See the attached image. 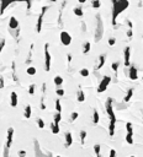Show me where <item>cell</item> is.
I'll return each instance as SVG.
<instances>
[{"instance_id":"cell-17","label":"cell","mask_w":143,"mask_h":157,"mask_svg":"<svg viewBox=\"0 0 143 157\" xmlns=\"http://www.w3.org/2000/svg\"><path fill=\"white\" fill-rule=\"evenodd\" d=\"M31 115H32V108H31L30 104H27L25 107V111H24V117L26 118V119H30Z\"/></svg>"},{"instance_id":"cell-29","label":"cell","mask_w":143,"mask_h":157,"mask_svg":"<svg viewBox=\"0 0 143 157\" xmlns=\"http://www.w3.org/2000/svg\"><path fill=\"white\" fill-rule=\"evenodd\" d=\"M78 117H79V113H78V112L70 113V122H75V120L78 119Z\"/></svg>"},{"instance_id":"cell-6","label":"cell","mask_w":143,"mask_h":157,"mask_svg":"<svg viewBox=\"0 0 143 157\" xmlns=\"http://www.w3.org/2000/svg\"><path fill=\"white\" fill-rule=\"evenodd\" d=\"M47 10H48V6H43V8L41 9V12H40L38 18H37V22H36V32H37V33H41V31H42L43 18H45V14H46Z\"/></svg>"},{"instance_id":"cell-14","label":"cell","mask_w":143,"mask_h":157,"mask_svg":"<svg viewBox=\"0 0 143 157\" xmlns=\"http://www.w3.org/2000/svg\"><path fill=\"white\" fill-rule=\"evenodd\" d=\"M133 93H135V88H128L126 95L123 97V103H128L131 101V98L133 97Z\"/></svg>"},{"instance_id":"cell-39","label":"cell","mask_w":143,"mask_h":157,"mask_svg":"<svg viewBox=\"0 0 143 157\" xmlns=\"http://www.w3.org/2000/svg\"><path fill=\"white\" fill-rule=\"evenodd\" d=\"M5 84H4V76H0V88H4Z\"/></svg>"},{"instance_id":"cell-41","label":"cell","mask_w":143,"mask_h":157,"mask_svg":"<svg viewBox=\"0 0 143 157\" xmlns=\"http://www.w3.org/2000/svg\"><path fill=\"white\" fill-rule=\"evenodd\" d=\"M132 36H133V30L128 28V31H127V37H128V38H132Z\"/></svg>"},{"instance_id":"cell-34","label":"cell","mask_w":143,"mask_h":157,"mask_svg":"<svg viewBox=\"0 0 143 157\" xmlns=\"http://www.w3.org/2000/svg\"><path fill=\"white\" fill-rule=\"evenodd\" d=\"M35 90H36V85H35V84L30 85V87H28V95H30V96H33V95H35Z\"/></svg>"},{"instance_id":"cell-36","label":"cell","mask_w":143,"mask_h":157,"mask_svg":"<svg viewBox=\"0 0 143 157\" xmlns=\"http://www.w3.org/2000/svg\"><path fill=\"white\" fill-rule=\"evenodd\" d=\"M64 93H65V91H64V90H62V88H58V90H56V95H57L58 97H62V96H64Z\"/></svg>"},{"instance_id":"cell-30","label":"cell","mask_w":143,"mask_h":157,"mask_svg":"<svg viewBox=\"0 0 143 157\" xmlns=\"http://www.w3.org/2000/svg\"><path fill=\"white\" fill-rule=\"evenodd\" d=\"M118 66H120V63H118V62H115V63H112V64H111V69L115 71V75H117Z\"/></svg>"},{"instance_id":"cell-22","label":"cell","mask_w":143,"mask_h":157,"mask_svg":"<svg viewBox=\"0 0 143 157\" xmlns=\"http://www.w3.org/2000/svg\"><path fill=\"white\" fill-rule=\"evenodd\" d=\"M73 12H74V15H75V16H78V17H81V16L84 15V11H83V8H81V6L74 8Z\"/></svg>"},{"instance_id":"cell-33","label":"cell","mask_w":143,"mask_h":157,"mask_svg":"<svg viewBox=\"0 0 143 157\" xmlns=\"http://www.w3.org/2000/svg\"><path fill=\"white\" fill-rule=\"evenodd\" d=\"M56 111H57L58 113L62 112V104H61V100H59V98L56 101Z\"/></svg>"},{"instance_id":"cell-8","label":"cell","mask_w":143,"mask_h":157,"mask_svg":"<svg viewBox=\"0 0 143 157\" xmlns=\"http://www.w3.org/2000/svg\"><path fill=\"white\" fill-rule=\"evenodd\" d=\"M126 130H127V134L125 136V140H126V143L128 145H132L133 144V128L130 122L126 123Z\"/></svg>"},{"instance_id":"cell-25","label":"cell","mask_w":143,"mask_h":157,"mask_svg":"<svg viewBox=\"0 0 143 157\" xmlns=\"http://www.w3.org/2000/svg\"><path fill=\"white\" fill-rule=\"evenodd\" d=\"M26 72H27L30 76H33V75H36L37 70H36V68H35V66H28V68L26 69Z\"/></svg>"},{"instance_id":"cell-2","label":"cell","mask_w":143,"mask_h":157,"mask_svg":"<svg viewBox=\"0 0 143 157\" xmlns=\"http://www.w3.org/2000/svg\"><path fill=\"white\" fill-rule=\"evenodd\" d=\"M112 98L109 97L105 102V109H106V113L110 118V124H109V135L112 137L115 135V127H116V115H115V111H114V107H112Z\"/></svg>"},{"instance_id":"cell-24","label":"cell","mask_w":143,"mask_h":157,"mask_svg":"<svg viewBox=\"0 0 143 157\" xmlns=\"http://www.w3.org/2000/svg\"><path fill=\"white\" fill-rule=\"evenodd\" d=\"M94 152H95V156H96V157H102V156H101V146H100L99 144L94 145Z\"/></svg>"},{"instance_id":"cell-23","label":"cell","mask_w":143,"mask_h":157,"mask_svg":"<svg viewBox=\"0 0 143 157\" xmlns=\"http://www.w3.org/2000/svg\"><path fill=\"white\" fill-rule=\"evenodd\" d=\"M53 82H55L56 86H61V85L63 84V77L59 76V75H57L55 78H53Z\"/></svg>"},{"instance_id":"cell-15","label":"cell","mask_w":143,"mask_h":157,"mask_svg":"<svg viewBox=\"0 0 143 157\" xmlns=\"http://www.w3.org/2000/svg\"><path fill=\"white\" fill-rule=\"evenodd\" d=\"M72 144H73V136H72L70 131H67L65 133V143H64V146L65 147H70Z\"/></svg>"},{"instance_id":"cell-3","label":"cell","mask_w":143,"mask_h":157,"mask_svg":"<svg viewBox=\"0 0 143 157\" xmlns=\"http://www.w3.org/2000/svg\"><path fill=\"white\" fill-rule=\"evenodd\" d=\"M95 18H96V25H95V31H94V41L98 43L102 39L105 28H104V22H102V18H101L100 14H98L95 16Z\"/></svg>"},{"instance_id":"cell-31","label":"cell","mask_w":143,"mask_h":157,"mask_svg":"<svg viewBox=\"0 0 143 157\" xmlns=\"http://www.w3.org/2000/svg\"><path fill=\"white\" fill-rule=\"evenodd\" d=\"M91 6H93L94 9H99V8L101 6L100 0H93V2H91Z\"/></svg>"},{"instance_id":"cell-49","label":"cell","mask_w":143,"mask_h":157,"mask_svg":"<svg viewBox=\"0 0 143 157\" xmlns=\"http://www.w3.org/2000/svg\"><path fill=\"white\" fill-rule=\"evenodd\" d=\"M56 157H63V156H56Z\"/></svg>"},{"instance_id":"cell-28","label":"cell","mask_w":143,"mask_h":157,"mask_svg":"<svg viewBox=\"0 0 143 157\" xmlns=\"http://www.w3.org/2000/svg\"><path fill=\"white\" fill-rule=\"evenodd\" d=\"M61 119H62V114L57 112V113L55 114V119H53V123H56V124H59Z\"/></svg>"},{"instance_id":"cell-27","label":"cell","mask_w":143,"mask_h":157,"mask_svg":"<svg viewBox=\"0 0 143 157\" xmlns=\"http://www.w3.org/2000/svg\"><path fill=\"white\" fill-rule=\"evenodd\" d=\"M36 123H37V125H38L40 129H43V128L46 127V124H45V122H43L42 118H37V119H36Z\"/></svg>"},{"instance_id":"cell-42","label":"cell","mask_w":143,"mask_h":157,"mask_svg":"<svg viewBox=\"0 0 143 157\" xmlns=\"http://www.w3.org/2000/svg\"><path fill=\"white\" fill-rule=\"evenodd\" d=\"M110 157H116V150L115 149L110 150Z\"/></svg>"},{"instance_id":"cell-5","label":"cell","mask_w":143,"mask_h":157,"mask_svg":"<svg viewBox=\"0 0 143 157\" xmlns=\"http://www.w3.org/2000/svg\"><path fill=\"white\" fill-rule=\"evenodd\" d=\"M110 82H111V77L110 76H104L102 78H101V81H100V84H99V86H98V93H102V92H105L106 90H107V87H109V85H110Z\"/></svg>"},{"instance_id":"cell-18","label":"cell","mask_w":143,"mask_h":157,"mask_svg":"<svg viewBox=\"0 0 143 157\" xmlns=\"http://www.w3.org/2000/svg\"><path fill=\"white\" fill-rule=\"evenodd\" d=\"M77 101L78 102H84L85 101V93L83 92L81 88H79L78 92H77Z\"/></svg>"},{"instance_id":"cell-35","label":"cell","mask_w":143,"mask_h":157,"mask_svg":"<svg viewBox=\"0 0 143 157\" xmlns=\"http://www.w3.org/2000/svg\"><path fill=\"white\" fill-rule=\"evenodd\" d=\"M5 43H6V41L3 38V39H0V54H2V50L4 49V47H5Z\"/></svg>"},{"instance_id":"cell-11","label":"cell","mask_w":143,"mask_h":157,"mask_svg":"<svg viewBox=\"0 0 143 157\" xmlns=\"http://www.w3.org/2000/svg\"><path fill=\"white\" fill-rule=\"evenodd\" d=\"M128 77L131 78V80L136 81L137 78H138V70L135 65H131L130 66V71H128Z\"/></svg>"},{"instance_id":"cell-43","label":"cell","mask_w":143,"mask_h":157,"mask_svg":"<svg viewBox=\"0 0 143 157\" xmlns=\"http://www.w3.org/2000/svg\"><path fill=\"white\" fill-rule=\"evenodd\" d=\"M72 59H73V58H72V55H70V54H67V60H68V65H70V63H72Z\"/></svg>"},{"instance_id":"cell-7","label":"cell","mask_w":143,"mask_h":157,"mask_svg":"<svg viewBox=\"0 0 143 157\" xmlns=\"http://www.w3.org/2000/svg\"><path fill=\"white\" fill-rule=\"evenodd\" d=\"M45 50V70L49 71L51 70V53H49V44L46 43L43 47Z\"/></svg>"},{"instance_id":"cell-21","label":"cell","mask_w":143,"mask_h":157,"mask_svg":"<svg viewBox=\"0 0 143 157\" xmlns=\"http://www.w3.org/2000/svg\"><path fill=\"white\" fill-rule=\"evenodd\" d=\"M51 130H52V134H58L59 133V124H56V123H51Z\"/></svg>"},{"instance_id":"cell-46","label":"cell","mask_w":143,"mask_h":157,"mask_svg":"<svg viewBox=\"0 0 143 157\" xmlns=\"http://www.w3.org/2000/svg\"><path fill=\"white\" fill-rule=\"evenodd\" d=\"M47 157H53V156H52V153H48V155H47Z\"/></svg>"},{"instance_id":"cell-1","label":"cell","mask_w":143,"mask_h":157,"mask_svg":"<svg viewBox=\"0 0 143 157\" xmlns=\"http://www.w3.org/2000/svg\"><path fill=\"white\" fill-rule=\"evenodd\" d=\"M111 2H112V26L114 28H118L116 18L120 12L128 8V0H111Z\"/></svg>"},{"instance_id":"cell-4","label":"cell","mask_w":143,"mask_h":157,"mask_svg":"<svg viewBox=\"0 0 143 157\" xmlns=\"http://www.w3.org/2000/svg\"><path fill=\"white\" fill-rule=\"evenodd\" d=\"M12 140H14V128H9L8 133H6V141L4 145V152H3V157H9V151L11 149L12 145Z\"/></svg>"},{"instance_id":"cell-51","label":"cell","mask_w":143,"mask_h":157,"mask_svg":"<svg viewBox=\"0 0 143 157\" xmlns=\"http://www.w3.org/2000/svg\"><path fill=\"white\" fill-rule=\"evenodd\" d=\"M142 38H143V37H142Z\"/></svg>"},{"instance_id":"cell-16","label":"cell","mask_w":143,"mask_h":157,"mask_svg":"<svg viewBox=\"0 0 143 157\" xmlns=\"http://www.w3.org/2000/svg\"><path fill=\"white\" fill-rule=\"evenodd\" d=\"M105 62H106V54H101V55L99 56V64L95 66V70H100L101 68H104Z\"/></svg>"},{"instance_id":"cell-45","label":"cell","mask_w":143,"mask_h":157,"mask_svg":"<svg viewBox=\"0 0 143 157\" xmlns=\"http://www.w3.org/2000/svg\"><path fill=\"white\" fill-rule=\"evenodd\" d=\"M78 3H79V4H85L86 0H78Z\"/></svg>"},{"instance_id":"cell-48","label":"cell","mask_w":143,"mask_h":157,"mask_svg":"<svg viewBox=\"0 0 143 157\" xmlns=\"http://www.w3.org/2000/svg\"><path fill=\"white\" fill-rule=\"evenodd\" d=\"M142 119H143V111H142Z\"/></svg>"},{"instance_id":"cell-50","label":"cell","mask_w":143,"mask_h":157,"mask_svg":"<svg viewBox=\"0 0 143 157\" xmlns=\"http://www.w3.org/2000/svg\"><path fill=\"white\" fill-rule=\"evenodd\" d=\"M130 157H136V156H130Z\"/></svg>"},{"instance_id":"cell-19","label":"cell","mask_w":143,"mask_h":157,"mask_svg":"<svg viewBox=\"0 0 143 157\" xmlns=\"http://www.w3.org/2000/svg\"><path fill=\"white\" fill-rule=\"evenodd\" d=\"M99 120H100L99 112H98L96 109H94V112H93V124H94V125H96V124L99 123Z\"/></svg>"},{"instance_id":"cell-38","label":"cell","mask_w":143,"mask_h":157,"mask_svg":"<svg viewBox=\"0 0 143 157\" xmlns=\"http://www.w3.org/2000/svg\"><path fill=\"white\" fill-rule=\"evenodd\" d=\"M17 155H19V157H26V151L25 150H20L19 152H17Z\"/></svg>"},{"instance_id":"cell-37","label":"cell","mask_w":143,"mask_h":157,"mask_svg":"<svg viewBox=\"0 0 143 157\" xmlns=\"http://www.w3.org/2000/svg\"><path fill=\"white\" fill-rule=\"evenodd\" d=\"M115 43H116V38L115 37H110L109 38V46H115Z\"/></svg>"},{"instance_id":"cell-44","label":"cell","mask_w":143,"mask_h":157,"mask_svg":"<svg viewBox=\"0 0 143 157\" xmlns=\"http://www.w3.org/2000/svg\"><path fill=\"white\" fill-rule=\"evenodd\" d=\"M80 25H81V31H83V32H86V25H85V22H81Z\"/></svg>"},{"instance_id":"cell-9","label":"cell","mask_w":143,"mask_h":157,"mask_svg":"<svg viewBox=\"0 0 143 157\" xmlns=\"http://www.w3.org/2000/svg\"><path fill=\"white\" fill-rule=\"evenodd\" d=\"M59 38H61V43L63 44V46H69L70 44V42H72V36L67 32V31H62L61 32V36H59Z\"/></svg>"},{"instance_id":"cell-12","label":"cell","mask_w":143,"mask_h":157,"mask_svg":"<svg viewBox=\"0 0 143 157\" xmlns=\"http://www.w3.org/2000/svg\"><path fill=\"white\" fill-rule=\"evenodd\" d=\"M17 103H19V97H17V93L15 91H12L10 93V106L12 108H15L17 106Z\"/></svg>"},{"instance_id":"cell-32","label":"cell","mask_w":143,"mask_h":157,"mask_svg":"<svg viewBox=\"0 0 143 157\" xmlns=\"http://www.w3.org/2000/svg\"><path fill=\"white\" fill-rule=\"evenodd\" d=\"M79 74H80V76H83V77H88L90 72H89L88 69H81V70L79 71Z\"/></svg>"},{"instance_id":"cell-47","label":"cell","mask_w":143,"mask_h":157,"mask_svg":"<svg viewBox=\"0 0 143 157\" xmlns=\"http://www.w3.org/2000/svg\"><path fill=\"white\" fill-rule=\"evenodd\" d=\"M139 6H142V0H139Z\"/></svg>"},{"instance_id":"cell-10","label":"cell","mask_w":143,"mask_h":157,"mask_svg":"<svg viewBox=\"0 0 143 157\" xmlns=\"http://www.w3.org/2000/svg\"><path fill=\"white\" fill-rule=\"evenodd\" d=\"M123 58H125V66H131V48L130 47H126L123 50Z\"/></svg>"},{"instance_id":"cell-13","label":"cell","mask_w":143,"mask_h":157,"mask_svg":"<svg viewBox=\"0 0 143 157\" xmlns=\"http://www.w3.org/2000/svg\"><path fill=\"white\" fill-rule=\"evenodd\" d=\"M9 28L10 30H17L19 28V21L15 16H11L10 20H9Z\"/></svg>"},{"instance_id":"cell-40","label":"cell","mask_w":143,"mask_h":157,"mask_svg":"<svg viewBox=\"0 0 143 157\" xmlns=\"http://www.w3.org/2000/svg\"><path fill=\"white\" fill-rule=\"evenodd\" d=\"M126 24L128 25V28H131V30H133V24L131 22V20H128V18H126Z\"/></svg>"},{"instance_id":"cell-26","label":"cell","mask_w":143,"mask_h":157,"mask_svg":"<svg viewBox=\"0 0 143 157\" xmlns=\"http://www.w3.org/2000/svg\"><path fill=\"white\" fill-rule=\"evenodd\" d=\"M79 135H80V144L84 145V144H85V139H86V131H85V130H81Z\"/></svg>"},{"instance_id":"cell-20","label":"cell","mask_w":143,"mask_h":157,"mask_svg":"<svg viewBox=\"0 0 143 157\" xmlns=\"http://www.w3.org/2000/svg\"><path fill=\"white\" fill-rule=\"evenodd\" d=\"M90 49H91V44H90V42H85L84 46H83V54L86 55L89 52H90Z\"/></svg>"}]
</instances>
